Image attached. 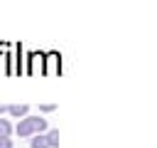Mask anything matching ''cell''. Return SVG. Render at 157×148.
Segmentation results:
<instances>
[{"instance_id": "3957f363", "label": "cell", "mask_w": 157, "mask_h": 148, "mask_svg": "<svg viewBox=\"0 0 157 148\" xmlns=\"http://www.w3.org/2000/svg\"><path fill=\"white\" fill-rule=\"evenodd\" d=\"M29 121H32L34 133H44V131H47V118H42V116H29Z\"/></svg>"}, {"instance_id": "6da1fadb", "label": "cell", "mask_w": 157, "mask_h": 148, "mask_svg": "<svg viewBox=\"0 0 157 148\" xmlns=\"http://www.w3.org/2000/svg\"><path fill=\"white\" fill-rule=\"evenodd\" d=\"M15 133H17L20 138H29V136L34 133V128H32V121H29V116L20 118V123L15 126Z\"/></svg>"}, {"instance_id": "8992f818", "label": "cell", "mask_w": 157, "mask_h": 148, "mask_svg": "<svg viewBox=\"0 0 157 148\" xmlns=\"http://www.w3.org/2000/svg\"><path fill=\"white\" fill-rule=\"evenodd\" d=\"M10 133H12L10 121H7V118H0V138H10Z\"/></svg>"}, {"instance_id": "ba28073f", "label": "cell", "mask_w": 157, "mask_h": 148, "mask_svg": "<svg viewBox=\"0 0 157 148\" xmlns=\"http://www.w3.org/2000/svg\"><path fill=\"white\" fill-rule=\"evenodd\" d=\"M0 148H12V141L10 138H0Z\"/></svg>"}, {"instance_id": "7a4b0ae2", "label": "cell", "mask_w": 157, "mask_h": 148, "mask_svg": "<svg viewBox=\"0 0 157 148\" xmlns=\"http://www.w3.org/2000/svg\"><path fill=\"white\" fill-rule=\"evenodd\" d=\"M7 113L15 116V118H25V116H29V106L27 104H10L7 106Z\"/></svg>"}, {"instance_id": "9c48e42d", "label": "cell", "mask_w": 157, "mask_h": 148, "mask_svg": "<svg viewBox=\"0 0 157 148\" xmlns=\"http://www.w3.org/2000/svg\"><path fill=\"white\" fill-rule=\"evenodd\" d=\"M0 113H7V106L5 104H0Z\"/></svg>"}, {"instance_id": "5b68a950", "label": "cell", "mask_w": 157, "mask_h": 148, "mask_svg": "<svg viewBox=\"0 0 157 148\" xmlns=\"http://www.w3.org/2000/svg\"><path fill=\"white\" fill-rule=\"evenodd\" d=\"M44 138H47L49 148H56V146H59V131H56V128H52V131H49V133H47Z\"/></svg>"}, {"instance_id": "52a82bcc", "label": "cell", "mask_w": 157, "mask_h": 148, "mask_svg": "<svg viewBox=\"0 0 157 148\" xmlns=\"http://www.w3.org/2000/svg\"><path fill=\"white\" fill-rule=\"evenodd\" d=\"M54 109H56L54 104H42V106H39V111H42V113H52Z\"/></svg>"}, {"instance_id": "277c9868", "label": "cell", "mask_w": 157, "mask_h": 148, "mask_svg": "<svg viewBox=\"0 0 157 148\" xmlns=\"http://www.w3.org/2000/svg\"><path fill=\"white\" fill-rule=\"evenodd\" d=\"M29 143H32V148H49V143H47L44 133H37L34 138H29Z\"/></svg>"}]
</instances>
